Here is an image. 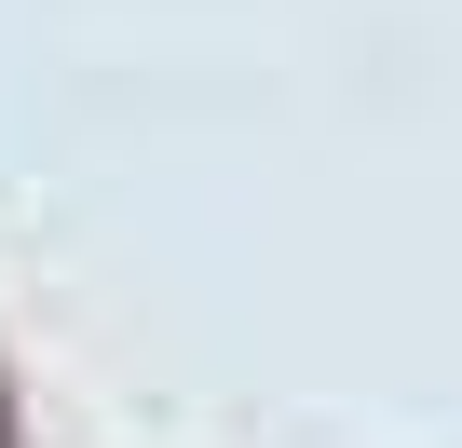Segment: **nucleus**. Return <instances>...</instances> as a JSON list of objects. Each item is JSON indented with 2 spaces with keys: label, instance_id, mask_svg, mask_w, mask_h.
I'll return each mask as SVG.
<instances>
[{
  "label": "nucleus",
  "instance_id": "obj_1",
  "mask_svg": "<svg viewBox=\"0 0 462 448\" xmlns=\"http://www.w3.org/2000/svg\"><path fill=\"white\" fill-rule=\"evenodd\" d=\"M0 448H14V380H0Z\"/></svg>",
  "mask_w": 462,
  "mask_h": 448
}]
</instances>
